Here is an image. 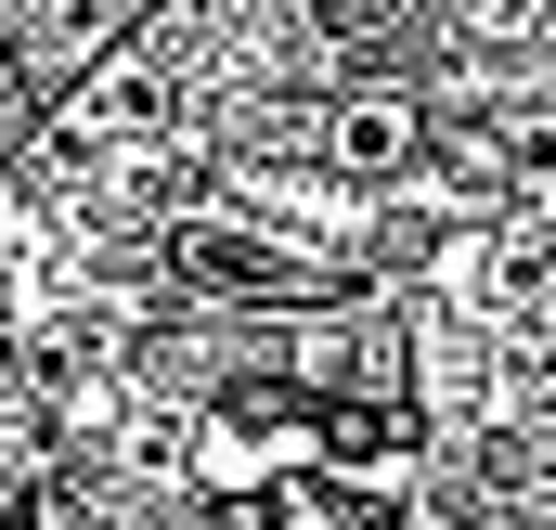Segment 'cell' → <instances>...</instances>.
Wrapping results in <instances>:
<instances>
[{"label":"cell","instance_id":"obj_1","mask_svg":"<svg viewBox=\"0 0 556 530\" xmlns=\"http://www.w3.org/2000/svg\"><path fill=\"white\" fill-rule=\"evenodd\" d=\"M415 155H427V104H415V91H389V78H376V91H350V104L324 117V168H337L350 194L402 181Z\"/></svg>","mask_w":556,"mask_h":530},{"label":"cell","instance_id":"obj_2","mask_svg":"<svg viewBox=\"0 0 556 530\" xmlns=\"http://www.w3.org/2000/svg\"><path fill=\"white\" fill-rule=\"evenodd\" d=\"M285 530H402V479H350V466H285Z\"/></svg>","mask_w":556,"mask_h":530}]
</instances>
